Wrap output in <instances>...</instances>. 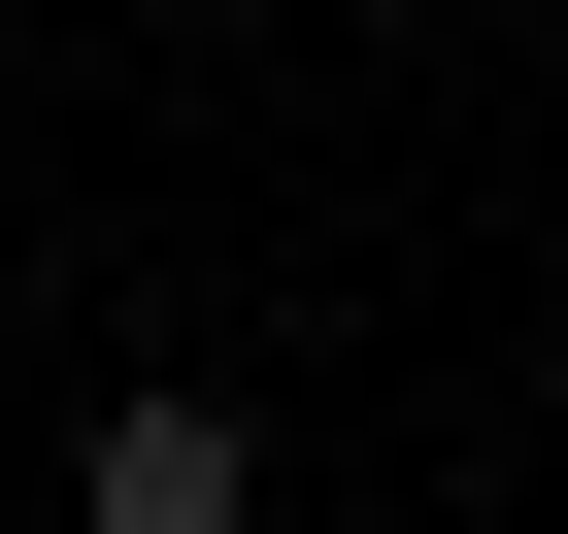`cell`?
I'll return each mask as SVG.
<instances>
[{
	"label": "cell",
	"instance_id": "1",
	"mask_svg": "<svg viewBox=\"0 0 568 534\" xmlns=\"http://www.w3.org/2000/svg\"><path fill=\"white\" fill-rule=\"evenodd\" d=\"M68 534H267V434H234L201 368H134V401L68 434Z\"/></svg>",
	"mask_w": 568,
	"mask_h": 534
}]
</instances>
